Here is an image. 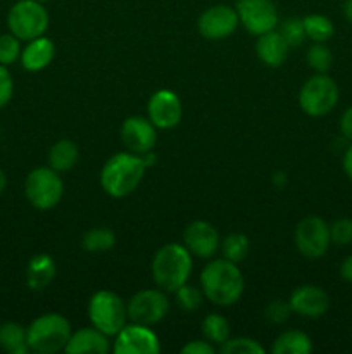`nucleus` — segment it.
<instances>
[{
    "label": "nucleus",
    "instance_id": "obj_1",
    "mask_svg": "<svg viewBox=\"0 0 352 354\" xmlns=\"http://www.w3.org/2000/svg\"><path fill=\"white\" fill-rule=\"evenodd\" d=\"M200 289L213 304L231 306L244 294L245 280L238 265L224 258L213 259L200 273Z\"/></svg>",
    "mask_w": 352,
    "mask_h": 354
},
{
    "label": "nucleus",
    "instance_id": "obj_2",
    "mask_svg": "<svg viewBox=\"0 0 352 354\" xmlns=\"http://www.w3.org/2000/svg\"><path fill=\"white\" fill-rule=\"evenodd\" d=\"M144 158L133 152H117L106 161L100 171V185L110 197H126L137 190L145 175Z\"/></svg>",
    "mask_w": 352,
    "mask_h": 354
},
{
    "label": "nucleus",
    "instance_id": "obj_3",
    "mask_svg": "<svg viewBox=\"0 0 352 354\" xmlns=\"http://www.w3.org/2000/svg\"><path fill=\"white\" fill-rule=\"evenodd\" d=\"M192 254L183 244L169 242L152 259V279L164 292H176L185 286L192 273Z\"/></svg>",
    "mask_w": 352,
    "mask_h": 354
},
{
    "label": "nucleus",
    "instance_id": "obj_4",
    "mask_svg": "<svg viewBox=\"0 0 352 354\" xmlns=\"http://www.w3.org/2000/svg\"><path fill=\"white\" fill-rule=\"evenodd\" d=\"M71 325L59 313H47L35 318L26 328L28 348L38 354L64 351L71 337Z\"/></svg>",
    "mask_w": 352,
    "mask_h": 354
},
{
    "label": "nucleus",
    "instance_id": "obj_5",
    "mask_svg": "<svg viewBox=\"0 0 352 354\" xmlns=\"http://www.w3.org/2000/svg\"><path fill=\"white\" fill-rule=\"evenodd\" d=\"M88 318L93 327L114 337L126 325V304L113 290H99L90 297Z\"/></svg>",
    "mask_w": 352,
    "mask_h": 354
},
{
    "label": "nucleus",
    "instance_id": "obj_6",
    "mask_svg": "<svg viewBox=\"0 0 352 354\" xmlns=\"http://www.w3.org/2000/svg\"><path fill=\"white\" fill-rule=\"evenodd\" d=\"M24 194L33 207L40 211L57 206L64 194V183L61 175L50 166H40L28 173L24 180Z\"/></svg>",
    "mask_w": 352,
    "mask_h": 354
},
{
    "label": "nucleus",
    "instance_id": "obj_7",
    "mask_svg": "<svg viewBox=\"0 0 352 354\" xmlns=\"http://www.w3.org/2000/svg\"><path fill=\"white\" fill-rule=\"evenodd\" d=\"M7 26L14 37L30 41L43 37L48 28V12L38 0H19L7 14Z\"/></svg>",
    "mask_w": 352,
    "mask_h": 354
},
{
    "label": "nucleus",
    "instance_id": "obj_8",
    "mask_svg": "<svg viewBox=\"0 0 352 354\" xmlns=\"http://www.w3.org/2000/svg\"><path fill=\"white\" fill-rule=\"evenodd\" d=\"M338 102V86L326 73L311 76L299 92L300 109L311 118L326 116Z\"/></svg>",
    "mask_w": 352,
    "mask_h": 354
},
{
    "label": "nucleus",
    "instance_id": "obj_9",
    "mask_svg": "<svg viewBox=\"0 0 352 354\" xmlns=\"http://www.w3.org/2000/svg\"><path fill=\"white\" fill-rule=\"evenodd\" d=\"M295 248L304 258L320 259L328 252L331 245L330 225L316 214L302 218L293 232Z\"/></svg>",
    "mask_w": 352,
    "mask_h": 354
},
{
    "label": "nucleus",
    "instance_id": "obj_10",
    "mask_svg": "<svg viewBox=\"0 0 352 354\" xmlns=\"http://www.w3.org/2000/svg\"><path fill=\"white\" fill-rule=\"evenodd\" d=\"M126 310L128 320L150 327L166 318L169 311V299L162 289H144L131 296Z\"/></svg>",
    "mask_w": 352,
    "mask_h": 354
},
{
    "label": "nucleus",
    "instance_id": "obj_11",
    "mask_svg": "<svg viewBox=\"0 0 352 354\" xmlns=\"http://www.w3.org/2000/svg\"><path fill=\"white\" fill-rule=\"evenodd\" d=\"M238 21L251 35L268 33L278 24V10L271 0H238Z\"/></svg>",
    "mask_w": 352,
    "mask_h": 354
},
{
    "label": "nucleus",
    "instance_id": "obj_12",
    "mask_svg": "<svg viewBox=\"0 0 352 354\" xmlns=\"http://www.w3.org/2000/svg\"><path fill=\"white\" fill-rule=\"evenodd\" d=\"M238 24L240 21H238L237 9L217 3L200 14L197 19V30L207 40H224L231 37V33H235Z\"/></svg>",
    "mask_w": 352,
    "mask_h": 354
},
{
    "label": "nucleus",
    "instance_id": "obj_13",
    "mask_svg": "<svg viewBox=\"0 0 352 354\" xmlns=\"http://www.w3.org/2000/svg\"><path fill=\"white\" fill-rule=\"evenodd\" d=\"M113 351L116 354H157L161 351L159 339L147 325H124L114 335Z\"/></svg>",
    "mask_w": 352,
    "mask_h": 354
},
{
    "label": "nucleus",
    "instance_id": "obj_14",
    "mask_svg": "<svg viewBox=\"0 0 352 354\" xmlns=\"http://www.w3.org/2000/svg\"><path fill=\"white\" fill-rule=\"evenodd\" d=\"M121 142L133 154H150L157 142V131L148 118L130 116L121 124Z\"/></svg>",
    "mask_w": 352,
    "mask_h": 354
},
{
    "label": "nucleus",
    "instance_id": "obj_15",
    "mask_svg": "<svg viewBox=\"0 0 352 354\" xmlns=\"http://www.w3.org/2000/svg\"><path fill=\"white\" fill-rule=\"evenodd\" d=\"M147 114L155 128H161V130L175 128L182 121V100L173 90H157L148 99Z\"/></svg>",
    "mask_w": 352,
    "mask_h": 354
},
{
    "label": "nucleus",
    "instance_id": "obj_16",
    "mask_svg": "<svg viewBox=\"0 0 352 354\" xmlns=\"http://www.w3.org/2000/svg\"><path fill=\"white\" fill-rule=\"evenodd\" d=\"M183 245L190 251V254L202 259H211L219 249L221 241L216 227L204 220L192 221L186 225L183 232Z\"/></svg>",
    "mask_w": 352,
    "mask_h": 354
},
{
    "label": "nucleus",
    "instance_id": "obj_17",
    "mask_svg": "<svg viewBox=\"0 0 352 354\" xmlns=\"http://www.w3.org/2000/svg\"><path fill=\"white\" fill-rule=\"evenodd\" d=\"M293 313L304 318H321L330 308V296L317 286H300L292 292L289 299Z\"/></svg>",
    "mask_w": 352,
    "mask_h": 354
},
{
    "label": "nucleus",
    "instance_id": "obj_18",
    "mask_svg": "<svg viewBox=\"0 0 352 354\" xmlns=\"http://www.w3.org/2000/svg\"><path fill=\"white\" fill-rule=\"evenodd\" d=\"M64 351L68 354H106L110 351L109 335L100 332L93 325L88 328H81L71 334Z\"/></svg>",
    "mask_w": 352,
    "mask_h": 354
},
{
    "label": "nucleus",
    "instance_id": "obj_19",
    "mask_svg": "<svg viewBox=\"0 0 352 354\" xmlns=\"http://www.w3.org/2000/svg\"><path fill=\"white\" fill-rule=\"evenodd\" d=\"M289 44L276 30L259 35L255 41V54L269 68H280L289 57Z\"/></svg>",
    "mask_w": 352,
    "mask_h": 354
},
{
    "label": "nucleus",
    "instance_id": "obj_20",
    "mask_svg": "<svg viewBox=\"0 0 352 354\" xmlns=\"http://www.w3.org/2000/svg\"><path fill=\"white\" fill-rule=\"evenodd\" d=\"M55 55V45L50 38L38 37L28 41L24 50H21V64L26 71L37 73L47 68Z\"/></svg>",
    "mask_w": 352,
    "mask_h": 354
},
{
    "label": "nucleus",
    "instance_id": "obj_21",
    "mask_svg": "<svg viewBox=\"0 0 352 354\" xmlns=\"http://www.w3.org/2000/svg\"><path fill=\"white\" fill-rule=\"evenodd\" d=\"M55 277V263L48 254H37L30 259L26 268V283L31 290H41Z\"/></svg>",
    "mask_w": 352,
    "mask_h": 354
},
{
    "label": "nucleus",
    "instance_id": "obj_22",
    "mask_svg": "<svg viewBox=\"0 0 352 354\" xmlns=\"http://www.w3.org/2000/svg\"><path fill=\"white\" fill-rule=\"evenodd\" d=\"M78 158V145L72 140H69V138H62V140L55 142L50 147V151H48V166L57 173H64L75 168Z\"/></svg>",
    "mask_w": 352,
    "mask_h": 354
},
{
    "label": "nucleus",
    "instance_id": "obj_23",
    "mask_svg": "<svg viewBox=\"0 0 352 354\" xmlns=\"http://www.w3.org/2000/svg\"><path fill=\"white\" fill-rule=\"evenodd\" d=\"M271 351L275 354H309L313 351V342L304 332L286 330L276 337Z\"/></svg>",
    "mask_w": 352,
    "mask_h": 354
},
{
    "label": "nucleus",
    "instance_id": "obj_24",
    "mask_svg": "<svg viewBox=\"0 0 352 354\" xmlns=\"http://www.w3.org/2000/svg\"><path fill=\"white\" fill-rule=\"evenodd\" d=\"M0 348L9 354H26L30 351L26 328L16 322L0 325Z\"/></svg>",
    "mask_w": 352,
    "mask_h": 354
},
{
    "label": "nucleus",
    "instance_id": "obj_25",
    "mask_svg": "<svg viewBox=\"0 0 352 354\" xmlns=\"http://www.w3.org/2000/svg\"><path fill=\"white\" fill-rule=\"evenodd\" d=\"M304 31L309 40L314 44H326L335 33V26L331 23L330 17L323 16V14H309L302 19Z\"/></svg>",
    "mask_w": 352,
    "mask_h": 354
},
{
    "label": "nucleus",
    "instance_id": "obj_26",
    "mask_svg": "<svg viewBox=\"0 0 352 354\" xmlns=\"http://www.w3.org/2000/svg\"><path fill=\"white\" fill-rule=\"evenodd\" d=\"M202 334L211 344L214 346H221L230 339L231 330H230V324L224 317L217 313H211L204 318L202 322Z\"/></svg>",
    "mask_w": 352,
    "mask_h": 354
},
{
    "label": "nucleus",
    "instance_id": "obj_27",
    "mask_svg": "<svg viewBox=\"0 0 352 354\" xmlns=\"http://www.w3.org/2000/svg\"><path fill=\"white\" fill-rule=\"evenodd\" d=\"M116 244V235L107 227L90 228L81 239V245L88 252H104L109 251Z\"/></svg>",
    "mask_w": 352,
    "mask_h": 354
},
{
    "label": "nucleus",
    "instance_id": "obj_28",
    "mask_svg": "<svg viewBox=\"0 0 352 354\" xmlns=\"http://www.w3.org/2000/svg\"><path fill=\"white\" fill-rule=\"evenodd\" d=\"M219 248L224 259L238 265V263H242L247 258L251 244H248L247 235L240 234V232H233V234H228L226 237H224V241L221 242Z\"/></svg>",
    "mask_w": 352,
    "mask_h": 354
},
{
    "label": "nucleus",
    "instance_id": "obj_29",
    "mask_svg": "<svg viewBox=\"0 0 352 354\" xmlns=\"http://www.w3.org/2000/svg\"><path fill=\"white\" fill-rule=\"evenodd\" d=\"M306 59L309 68L314 69L316 73H328L331 64H333V54H331V50L324 44L311 45Z\"/></svg>",
    "mask_w": 352,
    "mask_h": 354
},
{
    "label": "nucleus",
    "instance_id": "obj_30",
    "mask_svg": "<svg viewBox=\"0 0 352 354\" xmlns=\"http://www.w3.org/2000/svg\"><path fill=\"white\" fill-rule=\"evenodd\" d=\"M280 35L283 37V40L289 44V47H299L306 41V31H304V23L299 17H289V19L283 21L280 24Z\"/></svg>",
    "mask_w": 352,
    "mask_h": 354
},
{
    "label": "nucleus",
    "instance_id": "obj_31",
    "mask_svg": "<svg viewBox=\"0 0 352 354\" xmlns=\"http://www.w3.org/2000/svg\"><path fill=\"white\" fill-rule=\"evenodd\" d=\"M219 351L223 354H264V348L251 337H230L219 346Z\"/></svg>",
    "mask_w": 352,
    "mask_h": 354
},
{
    "label": "nucleus",
    "instance_id": "obj_32",
    "mask_svg": "<svg viewBox=\"0 0 352 354\" xmlns=\"http://www.w3.org/2000/svg\"><path fill=\"white\" fill-rule=\"evenodd\" d=\"M175 294H176V301H178L179 308H182L183 311H188V313L199 310L204 299L202 289H197V287L188 286V282H186L185 286L179 287Z\"/></svg>",
    "mask_w": 352,
    "mask_h": 354
},
{
    "label": "nucleus",
    "instance_id": "obj_33",
    "mask_svg": "<svg viewBox=\"0 0 352 354\" xmlns=\"http://www.w3.org/2000/svg\"><path fill=\"white\" fill-rule=\"evenodd\" d=\"M19 38L12 33L0 35V64L10 66L21 57Z\"/></svg>",
    "mask_w": 352,
    "mask_h": 354
},
{
    "label": "nucleus",
    "instance_id": "obj_34",
    "mask_svg": "<svg viewBox=\"0 0 352 354\" xmlns=\"http://www.w3.org/2000/svg\"><path fill=\"white\" fill-rule=\"evenodd\" d=\"M330 237L331 244L349 245L352 244V220L349 218H340L330 225Z\"/></svg>",
    "mask_w": 352,
    "mask_h": 354
},
{
    "label": "nucleus",
    "instance_id": "obj_35",
    "mask_svg": "<svg viewBox=\"0 0 352 354\" xmlns=\"http://www.w3.org/2000/svg\"><path fill=\"white\" fill-rule=\"evenodd\" d=\"M290 311H292L290 304L285 303V301L278 299L268 304V308H266L264 311V317L266 320L271 322V324H283V322L289 320Z\"/></svg>",
    "mask_w": 352,
    "mask_h": 354
},
{
    "label": "nucleus",
    "instance_id": "obj_36",
    "mask_svg": "<svg viewBox=\"0 0 352 354\" xmlns=\"http://www.w3.org/2000/svg\"><path fill=\"white\" fill-rule=\"evenodd\" d=\"M14 93V82L7 66L0 64V109L10 102Z\"/></svg>",
    "mask_w": 352,
    "mask_h": 354
},
{
    "label": "nucleus",
    "instance_id": "obj_37",
    "mask_svg": "<svg viewBox=\"0 0 352 354\" xmlns=\"http://www.w3.org/2000/svg\"><path fill=\"white\" fill-rule=\"evenodd\" d=\"M216 346L211 344L209 341H192L186 342L182 348V354H214Z\"/></svg>",
    "mask_w": 352,
    "mask_h": 354
},
{
    "label": "nucleus",
    "instance_id": "obj_38",
    "mask_svg": "<svg viewBox=\"0 0 352 354\" xmlns=\"http://www.w3.org/2000/svg\"><path fill=\"white\" fill-rule=\"evenodd\" d=\"M340 133L347 138L349 142H352V106L347 107L344 111L340 118Z\"/></svg>",
    "mask_w": 352,
    "mask_h": 354
},
{
    "label": "nucleus",
    "instance_id": "obj_39",
    "mask_svg": "<svg viewBox=\"0 0 352 354\" xmlns=\"http://www.w3.org/2000/svg\"><path fill=\"white\" fill-rule=\"evenodd\" d=\"M340 277L345 280V282L352 283V254L347 256V258L342 261L340 265Z\"/></svg>",
    "mask_w": 352,
    "mask_h": 354
},
{
    "label": "nucleus",
    "instance_id": "obj_40",
    "mask_svg": "<svg viewBox=\"0 0 352 354\" xmlns=\"http://www.w3.org/2000/svg\"><path fill=\"white\" fill-rule=\"evenodd\" d=\"M342 166H344V171L347 175V178L352 182V142L347 147V151L344 152V159H342Z\"/></svg>",
    "mask_w": 352,
    "mask_h": 354
},
{
    "label": "nucleus",
    "instance_id": "obj_41",
    "mask_svg": "<svg viewBox=\"0 0 352 354\" xmlns=\"http://www.w3.org/2000/svg\"><path fill=\"white\" fill-rule=\"evenodd\" d=\"M344 16L352 24V0H345L344 2Z\"/></svg>",
    "mask_w": 352,
    "mask_h": 354
},
{
    "label": "nucleus",
    "instance_id": "obj_42",
    "mask_svg": "<svg viewBox=\"0 0 352 354\" xmlns=\"http://www.w3.org/2000/svg\"><path fill=\"white\" fill-rule=\"evenodd\" d=\"M6 187H7V176H6V173H3V169L0 168V194L6 190Z\"/></svg>",
    "mask_w": 352,
    "mask_h": 354
},
{
    "label": "nucleus",
    "instance_id": "obj_43",
    "mask_svg": "<svg viewBox=\"0 0 352 354\" xmlns=\"http://www.w3.org/2000/svg\"><path fill=\"white\" fill-rule=\"evenodd\" d=\"M38 2H41V3H43V2H48V0H38Z\"/></svg>",
    "mask_w": 352,
    "mask_h": 354
}]
</instances>
